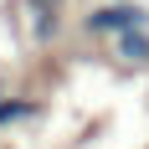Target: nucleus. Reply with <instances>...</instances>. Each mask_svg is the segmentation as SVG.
Segmentation results:
<instances>
[{"label":"nucleus","mask_w":149,"mask_h":149,"mask_svg":"<svg viewBox=\"0 0 149 149\" xmlns=\"http://www.w3.org/2000/svg\"><path fill=\"white\" fill-rule=\"evenodd\" d=\"M31 15H57V0H26Z\"/></svg>","instance_id":"nucleus-4"},{"label":"nucleus","mask_w":149,"mask_h":149,"mask_svg":"<svg viewBox=\"0 0 149 149\" xmlns=\"http://www.w3.org/2000/svg\"><path fill=\"white\" fill-rule=\"evenodd\" d=\"M0 98H5V82H0Z\"/></svg>","instance_id":"nucleus-5"},{"label":"nucleus","mask_w":149,"mask_h":149,"mask_svg":"<svg viewBox=\"0 0 149 149\" xmlns=\"http://www.w3.org/2000/svg\"><path fill=\"white\" fill-rule=\"evenodd\" d=\"M118 57L134 62V67L149 62V36H144V31H123V36H118Z\"/></svg>","instance_id":"nucleus-2"},{"label":"nucleus","mask_w":149,"mask_h":149,"mask_svg":"<svg viewBox=\"0 0 149 149\" xmlns=\"http://www.w3.org/2000/svg\"><path fill=\"white\" fill-rule=\"evenodd\" d=\"M139 26H144V10H139V5H129V0L103 5V10L88 15V31H113V36H123V31H139Z\"/></svg>","instance_id":"nucleus-1"},{"label":"nucleus","mask_w":149,"mask_h":149,"mask_svg":"<svg viewBox=\"0 0 149 149\" xmlns=\"http://www.w3.org/2000/svg\"><path fill=\"white\" fill-rule=\"evenodd\" d=\"M31 113H36V103H31V98H0V129H10V123H26Z\"/></svg>","instance_id":"nucleus-3"}]
</instances>
